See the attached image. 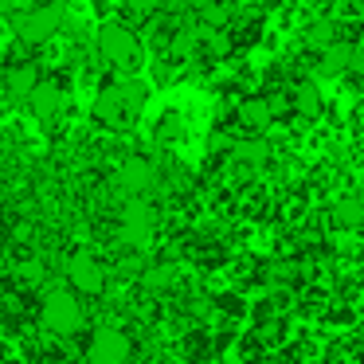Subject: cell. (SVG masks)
<instances>
[{"label":"cell","instance_id":"obj_18","mask_svg":"<svg viewBox=\"0 0 364 364\" xmlns=\"http://www.w3.org/2000/svg\"><path fill=\"white\" fill-rule=\"evenodd\" d=\"M173 278H176V270L168 267V262H157V267H145L141 270V286H145V290H153V294L168 290V286H173Z\"/></svg>","mask_w":364,"mask_h":364},{"label":"cell","instance_id":"obj_15","mask_svg":"<svg viewBox=\"0 0 364 364\" xmlns=\"http://www.w3.org/2000/svg\"><path fill=\"white\" fill-rule=\"evenodd\" d=\"M231 161L243 168H262L270 161V141L267 137H243V141H235V149H231Z\"/></svg>","mask_w":364,"mask_h":364},{"label":"cell","instance_id":"obj_3","mask_svg":"<svg viewBox=\"0 0 364 364\" xmlns=\"http://www.w3.org/2000/svg\"><path fill=\"white\" fill-rule=\"evenodd\" d=\"M67 24V4L51 0V4H28V9L12 12V36L28 48H43L48 40H55Z\"/></svg>","mask_w":364,"mask_h":364},{"label":"cell","instance_id":"obj_5","mask_svg":"<svg viewBox=\"0 0 364 364\" xmlns=\"http://www.w3.org/2000/svg\"><path fill=\"white\" fill-rule=\"evenodd\" d=\"M129 356H134V341L118 325H102V329L90 333L87 364H129Z\"/></svg>","mask_w":364,"mask_h":364},{"label":"cell","instance_id":"obj_7","mask_svg":"<svg viewBox=\"0 0 364 364\" xmlns=\"http://www.w3.org/2000/svg\"><path fill=\"white\" fill-rule=\"evenodd\" d=\"M153 231H157V215H153V208L145 204V200H129V204L122 208V223H118L122 243L134 247V251H141V247H149Z\"/></svg>","mask_w":364,"mask_h":364},{"label":"cell","instance_id":"obj_6","mask_svg":"<svg viewBox=\"0 0 364 364\" xmlns=\"http://www.w3.org/2000/svg\"><path fill=\"white\" fill-rule=\"evenodd\" d=\"M63 274H67V286H71L75 294L98 298V294L106 290V267H102V262H98L90 251H75L71 259H67Z\"/></svg>","mask_w":364,"mask_h":364},{"label":"cell","instance_id":"obj_24","mask_svg":"<svg viewBox=\"0 0 364 364\" xmlns=\"http://www.w3.org/2000/svg\"><path fill=\"white\" fill-rule=\"evenodd\" d=\"M0 364H9V360H4V353H0Z\"/></svg>","mask_w":364,"mask_h":364},{"label":"cell","instance_id":"obj_8","mask_svg":"<svg viewBox=\"0 0 364 364\" xmlns=\"http://www.w3.org/2000/svg\"><path fill=\"white\" fill-rule=\"evenodd\" d=\"M40 82H43V67L36 59H12L4 67V95L16 98V102H28L40 90Z\"/></svg>","mask_w":364,"mask_h":364},{"label":"cell","instance_id":"obj_23","mask_svg":"<svg viewBox=\"0 0 364 364\" xmlns=\"http://www.w3.org/2000/svg\"><path fill=\"white\" fill-rule=\"evenodd\" d=\"M32 4H51V0H32Z\"/></svg>","mask_w":364,"mask_h":364},{"label":"cell","instance_id":"obj_17","mask_svg":"<svg viewBox=\"0 0 364 364\" xmlns=\"http://www.w3.org/2000/svg\"><path fill=\"white\" fill-rule=\"evenodd\" d=\"M118 4H122V12H126V20H137V24L165 12V0H118Z\"/></svg>","mask_w":364,"mask_h":364},{"label":"cell","instance_id":"obj_20","mask_svg":"<svg viewBox=\"0 0 364 364\" xmlns=\"http://www.w3.org/2000/svg\"><path fill=\"white\" fill-rule=\"evenodd\" d=\"M267 98H270V110H274V118H294L290 87H286V90H267Z\"/></svg>","mask_w":364,"mask_h":364},{"label":"cell","instance_id":"obj_21","mask_svg":"<svg viewBox=\"0 0 364 364\" xmlns=\"http://www.w3.org/2000/svg\"><path fill=\"white\" fill-rule=\"evenodd\" d=\"M176 134H181V114H165V118H161V129H157V137L165 141V137H176Z\"/></svg>","mask_w":364,"mask_h":364},{"label":"cell","instance_id":"obj_19","mask_svg":"<svg viewBox=\"0 0 364 364\" xmlns=\"http://www.w3.org/2000/svg\"><path fill=\"white\" fill-rule=\"evenodd\" d=\"M12 274H16L24 286H40L43 278H48V267H43L40 259H24V262H16V267H12Z\"/></svg>","mask_w":364,"mask_h":364},{"label":"cell","instance_id":"obj_9","mask_svg":"<svg viewBox=\"0 0 364 364\" xmlns=\"http://www.w3.org/2000/svg\"><path fill=\"white\" fill-rule=\"evenodd\" d=\"M157 184V165H153L149 157H126L122 161V168H118V188L126 192L129 200H141L145 192Z\"/></svg>","mask_w":364,"mask_h":364},{"label":"cell","instance_id":"obj_13","mask_svg":"<svg viewBox=\"0 0 364 364\" xmlns=\"http://www.w3.org/2000/svg\"><path fill=\"white\" fill-rule=\"evenodd\" d=\"M290 98H294V114H298L301 122H317L325 114V95L314 79H298L290 87Z\"/></svg>","mask_w":364,"mask_h":364},{"label":"cell","instance_id":"obj_11","mask_svg":"<svg viewBox=\"0 0 364 364\" xmlns=\"http://www.w3.org/2000/svg\"><path fill=\"white\" fill-rule=\"evenodd\" d=\"M356 59H360V48L348 43V40H337V43H329V48L317 55V75H321V79H337V75L353 71Z\"/></svg>","mask_w":364,"mask_h":364},{"label":"cell","instance_id":"obj_10","mask_svg":"<svg viewBox=\"0 0 364 364\" xmlns=\"http://www.w3.org/2000/svg\"><path fill=\"white\" fill-rule=\"evenodd\" d=\"M235 118H239V126H243L251 137H262V134H267V129L274 126V110H270L267 90H255V95H243V98H239Z\"/></svg>","mask_w":364,"mask_h":364},{"label":"cell","instance_id":"obj_12","mask_svg":"<svg viewBox=\"0 0 364 364\" xmlns=\"http://www.w3.org/2000/svg\"><path fill=\"white\" fill-rule=\"evenodd\" d=\"M63 102H67L63 87H59L55 79H43V82H40V90H36V95L28 98V110L36 114V122L51 126V122H55L59 114H63Z\"/></svg>","mask_w":364,"mask_h":364},{"label":"cell","instance_id":"obj_16","mask_svg":"<svg viewBox=\"0 0 364 364\" xmlns=\"http://www.w3.org/2000/svg\"><path fill=\"white\" fill-rule=\"evenodd\" d=\"M337 40H341V36H337V24H329V20H314V24L306 28V48L317 51V55H321L329 43H337Z\"/></svg>","mask_w":364,"mask_h":364},{"label":"cell","instance_id":"obj_1","mask_svg":"<svg viewBox=\"0 0 364 364\" xmlns=\"http://www.w3.org/2000/svg\"><path fill=\"white\" fill-rule=\"evenodd\" d=\"M149 102V87L137 82L134 75H122V79L106 82L95 95V106H90V118L102 129H129L137 122V114Z\"/></svg>","mask_w":364,"mask_h":364},{"label":"cell","instance_id":"obj_4","mask_svg":"<svg viewBox=\"0 0 364 364\" xmlns=\"http://www.w3.org/2000/svg\"><path fill=\"white\" fill-rule=\"evenodd\" d=\"M40 325L51 333V337H75V333L87 325V309H82V301L75 298L71 286H59V290H51L48 298H43Z\"/></svg>","mask_w":364,"mask_h":364},{"label":"cell","instance_id":"obj_22","mask_svg":"<svg viewBox=\"0 0 364 364\" xmlns=\"http://www.w3.org/2000/svg\"><path fill=\"white\" fill-rule=\"evenodd\" d=\"M0 16H12V0H0Z\"/></svg>","mask_w":364,"mask_h":364},{"label":"cell","instance_id":"obj_14","mask_svg":"<svg viewBox=\"0 0 364 364\" xmlns=\"http://www.w3.org/2000/svg\"><path fill=\"white\" fill-rule=\"evenodd\" d=\"M329 220H333V228H337V231H360L364 228V196L348 192V196L333 200Z\"/></svg>","mask_w":364,"mask_h":364},{"label":"cell","instance_id":"obj_2","mask_svg":"<svg viewBox=\"0 0 364 364\" xmlns=\"http://www.w3.org/2000/svg\"><path fill=\"white\" fill-rule=\"evenodd\" d=\"M95 51L106 67H114V71H122V75H134L137 67L145 63V43L137 40V32L129 24H122V20H106V24L98 28Z\"/></svg>","mask_w":364,"mask_h":364}]
</instances>
